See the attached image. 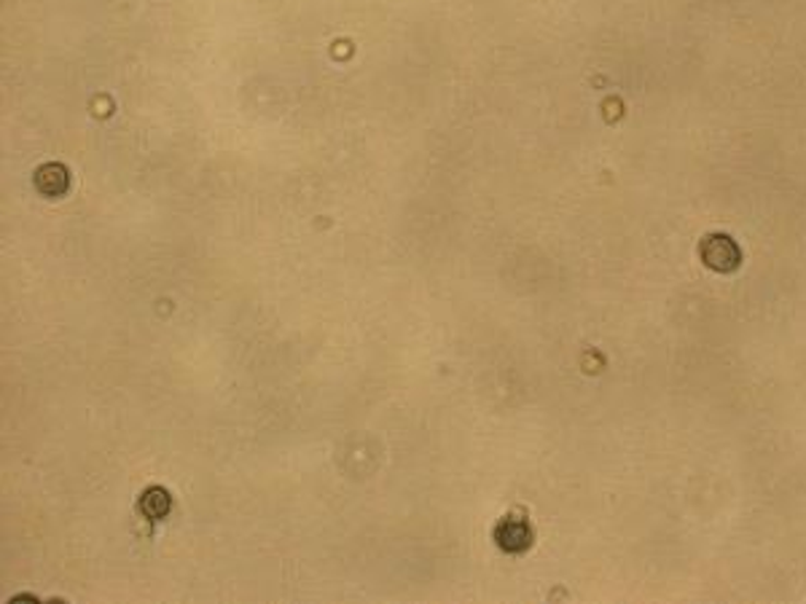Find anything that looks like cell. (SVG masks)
I'll return each mask as SVG.
<instances>
[{"instance_id":"7a4b0ae2","label":"cell","mask_w":806,"mask_h":604,"mask_svg":"<svg viewBox=\"0 0 806 604\" xmlns=\"http://www.w3.org/2000/svg\"><path fill=\"white\" fill-rule=\"evenodd\" d=\"M495 537H497V546H500L503 550H508V554H521V550L530 548V543H532L530 526H527V521H521V519L500 521L495 530Z\"/></svg>"},{"instance_id":"3957f363","label":"cell","mask_w":806,"mask_h":604,"mask_svg":"<svg viewBox=\"0 0 806 604\" xmlns=\"http://www.w3.org/2000/svg\"><path fill=\"white\" fill-rule=\"evenodd\" d=\"M170 500L162 489H148L143 497V513L151 519H162L168 513Z\"/></svg>"},{"instance_id":"6da1fadb","label":"cell","mask_w":806,"mask_h":604,"mask_svg":"<svg viewBox=\"0 0 806 604\" xmlns=\"http://www.w3.org/2000/svg\"><path fill=\"white\" fill-rule=\"evenodd\" d=\"M699 256H702L704 266L721 275H732L742 266V251L737 242L728 234H707L699 245Z\"/></svg>"}]
</instances>
